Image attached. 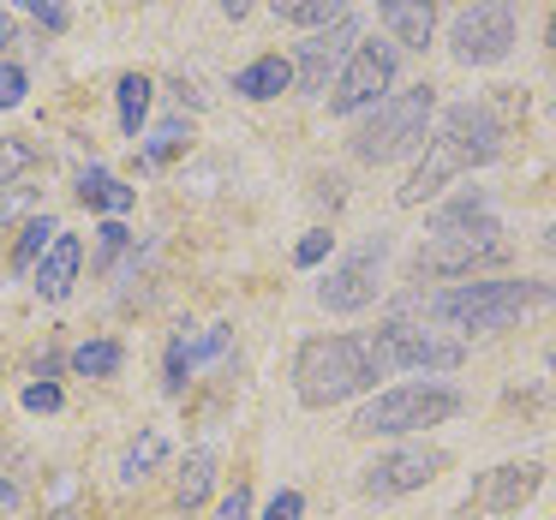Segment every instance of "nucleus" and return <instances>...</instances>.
I'll list each match as a JSON object with an SVG mask.
<instances>
[{"label":"nucleus","mask_w":556,"mask_h":520,"mask_svg":"<svg viewBox=\"0 0 556 520\" xmlns=\"http://www.w3.org/2000/svg\"><path fill=\"white\" fill-rule=\"evenodd\" d=\"M503 156V121H496V109H484V102H460V109H448L443 121H437V132L425 138V156L419 168L407 174V186H401V204H431L443 186H455L460 174L484 168V162Z\"/></svg>","instance_id":"nucleus-1"},{"label":"nucleus","mask_w":556,"mask_h":520,"mask_svg":"<svg viewBox=\"0 0 556 520\" xmlns=\"http://www.w3.org/2000/svg\"><path fill=\"white\" fill-rule=\"evenodd\" d=\"M508 257L503 221L491 216L484 192H460L455 204L437 210L431 240L413 252V276H479V269H496Z\"/></svg>","instance_id":"nucleus-2"},{"label":"nucleus","mask_w":556,"mask_h":520,"mask_svg":"<svg viewBox=\"0 0 556 520\" xmlns=\"http://www.w3.org/2000/svg\"><path fill=\"white\" fill-rule=\"evenodd\" d=\"M556 288L551 281H460V288L425 300L431 324H448L455 335H491V329H508L532 312H551Z\"/></svg>","instance_id":"nucleus-3"},{"label":"nucleus","mask_w":556,"mask_h":520,"mask_svg":"<svg viewBox=\"0 0 556 520\" xmlns=\"http://www.w3.org/2000/svg\"><path fill=\"white\" fill-rule=\"evenodd\" d=\"M377 359H371V341L359 335H312L300 347V359H293V389H300L305 407H341V401H353L359 389L377 383Z\"/></svg>","instance_id":"nucleus-4"},{"label":"nucleus","mask_w":556,"mask_h":520,"mask_svg":"<svg viewBox=\"0 0 556 520\" xmlns=\"http://www.w3.org/2000/svg\"><path fill=\"white\" fill-rule=\"evenodd\" d=\"M431 114H437V90L431 85H413L395 90L371 109V121L353 132V156L359 162H395L407 150H419L431 138Z\"/></svg>","instance_id":"nucleus-5"},{"label":"nucleus","mask_w":556,"mask_h":520,"mask_svg":"<svg viewBox=\"0 0 556 520\" xmlns=\"http://www.w3.org/2000/svg\"><path fill=\"white\" fill-rule=\"evenodd\" d=\"M460 413V395L443 383H401V389H383L377 401H365L353 431L359 436H413L425 424H443Z\"/></svg>","instance_id":"nucleus-6"},{"label":"nucleus","mask_w":556,"mask_h":520,"mask_svg":"<svg viewBox=\"0 0 556 520\" xmlns=\"http://www.w3.org/2000/svg\"><path fill=\"white\" fill-rule=\"evenodd\" d=\"M371 359L377 371H455L467 359V347L448 329H431L419 317H389L371 335Z\"/></svg>","instance_id":"nucleus-7"},{"label":"nucleus","mask_w":556,"mask_h":520,"mask_svg":"<svg viewBox=\"0 0 556 520\" xmlns=\"http://www.w3.org/2000/svg\"><path fill=\"white\" fill-rule=\"evenodd\" d=\"M448 49L460 66H496L515 49V7L508 0H472L460 7V18L448 25Z\"/></svg>","instance_id":"nucleus-8"},{"label":"nucleus","mask_w":556,"mask_h":520,"mask_svg":"<svg viewBox=\"0 0 556 520\" xmlns=\"http://www.w3.org/2000/svg\"><path fill=\"white\" fill-rule=\"evenodd\" d=\"M395 85V42H359L329 85V114H365Z\"/></svg>","instance_id":"nucleus-9"},{"label":"nucleus","mask_w":556,"mask_h":520,"mask_svg":"<svg viewBox=\"0 0 556 520\" xmlns=\"http://www.w3.org/2000/svg\"><path fill=\"white\" fill-rule=\"evenodd\" d=\"M437 472H448V448H437V443H401V448L377 455L371 467L359 472V491L377 496V503H389V496L425 491Z\"/></svg>","instance_id":"nucleus-10"},{"label":"nucleus","mask_w":556,"mask_h":520,"mask_svg":"<svg viewBox=\"0 0 556 520\" xmlns=\"http://www.w3.org/2000/svg\"><path fill=\"white\" fill-rule=\"evenodd\" d=\"M383 257H389V240H383V233H377V240H365L359 252L341 257V264L324 276V288H317L324 312H336V317L365 312V305L377 300V288H383Z\"/></svg>","instance_id":"nucleus-11"},{"label":"nucleus","mask_w":556,"mask_h":520,"mask_svg":"<svg viewBox=\"0 0 556 520\" xmlns=\"http://www.w3.org/2000/svg\"><path fill=\"white\" fill-rule=\"evenodd\" d=\"M539 484H544V467L539 460H503V467H491V472H479V484L467 491V515H520V508L539 496Z\"/></svg>","instance_id":"nucleus-12"},{"label":"nucleus","mask_w":556,"mask_h":520,"mask_svg":"<svg viewBox=\"0 0 556 520\" xmlns=\"http://www.w3.org/2000/svg\"><path fill=\"white\" fill-rule=\"evenodd\" d=\"M353 49H359V25H353V18H336V25L312 30V37L300 42V61H293V85L300 90H329Z\"/></svg>","instance_id":"nucleus-13"},{"label":"nucleus","mask_w":556,"mask_h":520,"mask_svg":"<svg viewBox=\"0 0 556 520\" xmlns=\"http://www.w3.org/2000/svg\"><path fill=\"white\" fill-rule=\"evenodd\" d=\"M377 18H383L389 42H401V49H431V37H437L431 0H377Z\"/></svg>","instance_id":"nucleus-14"},{"label":"nucleus","mask_w":556,"mask_h":520,"mask_svg":"<svg viewBox=\"0 0 556 520\" xmlns=\"http://www.w3.org/2000/svg\"><path fill=\"white\" fill-rule=\"evenodd\" d=\"M78 264H85V240H78V233H54V245L37 264V293L42 300H66L73 281H78Z\"/></svg>","instance_id":"nucleus-15"},{"label":"nucleus","mask_w":556,"mask_h":520,"mask_svg":"<svg viewBox=\"0 0 556 520\" xmlns=\"http://www.w3.org/2000/svg\"><path fill=\"white\" fill-rule=\"evenodd\" d=\"M233 90H240L245 102L281 97V90H293V61H281V54H257L252 66H240V73H233Z\"/></svg>","instance_id":"nucleus-16"},{"label":"nucleus","mask_w":556,"mask_h":520,"mask_svg":"<svg viewBox=\"0 0 556 520\" xmlns=\"http://www.w3.org/2000/svg\"><path fill=\"white\" fill-rule=\"evenodd\" d=\"M222 347H228V329H204V335H174V347H168V395H180V389H186V371H192V365L198 359H216V353Z\"/></svg>","instance_id":"nucleus-17"},{"label":"nucleus","mask_w":556,"mask_h":520,"mask_svg":"<svg viewBox=\"0 0 556 520\" xmlns=\"http://www.w3.org/2000/svg\"><path fill=\"white\" fill-rule=\"evenodd\" d=\"M78 204L102 210V216H126L132 210V186H121L109 168H85L78 174Z\"/></svg>","instance_id":"nucleus-18"},{"label":"nucleus","mask_w":556,"mask_h":520,"mask_svg":"<svg viewBox=\"0 0 556 520\" xmlns=\"http://www.w3.org/2000/svg\"><path fill=\"white\" fill-rule=\"evenodd\" d=\"M269 7H276V18H281V25L324 30V25H336V18H348V7H353V0H269Z\"/></svg>","instance_id":"nucleus-19"},{"label":"nucleus","mask_w":556,"mask_h":520,"mask_svg":"<svg viewBox=\"0 0 556 520\" xmlns=\"http://www.w3.org/2000/svg\"><path fill=\"white\" fill-rule=\"evenodd\" d=\"M210 484H216V455L210 448H192L186 455V472H180V484H174V496H180V508H198L210 496Z\"/></svg>","instance_id":"nucleus-20"},{"label":"nucleus","mask_w":556,"mask_h":520,"mask_svg":"<svg viewBox=\"0 0 556 520\" xmlns=\"http://www.w3.org/2000/svg\"><path fill=\"white\" fill-rule=\"evenodd\" d=\"M114 97H121V132L138 138V126H144V114H150V78L126 73L121 85H114Z\"/></svg>","instance_id":"nucleus-21"},{"label":"nucleus","mask_w":556,"mask_h":520,"mask_svg":"<svg viewBox=\"0 0 556 520\" xmlns=\"http://www.w3.org/2000/svg\"><path fill=\"white\" fill-rule=\"evenodd\" d=\"M162 455H168V431H144V436H138V443L121 455V479L138 484L150 467H162Z\"/></svg>","instance_id":"nucleus-22"},{"label":"nucleus","mask_w":556,"mask_h":520,"mask_svg":"<svg viewBox=\"0 0 556 520\" xmlns=\"http://www.w3.org/2000/svg\"><path fill=\"white\" fill-rule=\"evenodd\" d=\"M121 359H126L121 341H85V347L73 353V371L78 377H114V371H121Z\"/></svg>","instance_id":"nucleus-23"},{"label":"nucleus","mask_w":556,"mask_h":520,"mask_svg":"<svg viewBox=\"0 0 556 520\" xmlns=\"http://www.w3.org/2000/svg\"><path fill=\"white\" fill-rule=\"evenodd\" d=\"M186 144H192V126H186V121H162L156 138L144 144V162H150V168H162V162H174Z\"/></svg>","instance_id":"nucleus-24"},{"label":"nucleus","mask_w":556,"mask_h":520,"mask_svg":"<svg viewBox=\"0 0 556 520\" xmlns=\"http://www.w3.org/2000/svg\"><path fill=\"white\" fill-rule=\"evenodd\" d=\"M54 233H61V228H54L49 216L25 221V233H18V252H13V264H18V269H37V264H42V252L54 245Z\"/></svg>","instance_id":"nucleus-25"},{"label":"nucleus","mask_w":556,"mask_h":520,"mask_svg":"<svg viewBox=\"0 0 556 520\" xmlns=\"http://www.w3.org/2000/svg\"><path fill=\"white\" fill-rule=\"evenodd\" d=\"M37 156H42L37 138H0V186H13V180H18V174H25Z\"/></svg>","instance_id":"nucleus-26"},{"label":"nucleus","mask_w":556,"mask_h":520,"mask_svg":"<svg viewBox=\"0 0 556 520\" xmlns=\"http://www.w3.org/2000/svg\"><path fill=\"white\" fill-rule=\"evenodd\" d=\"M37 204H42L37 186H0V228H7V221H25Z\"/></svg>","instance_id":"nucleus-27"},{"label":"nucleus","mask_w":556,"mask_h":520,"mask_svg":"<svg viewBox=\"0 0 556 520\" xmlns=\"http://www.w3.org/2000/svg\"><path fill=\"white\" fill-rule=\"evenodd\" d=\"M18 7H25V13L37 18L42 30H54V37H61V30L73 25V13H66V0H18Z\"/></svg>","instance_id":"nucleus-28"},{"label":"nucleus","mask_w":556,"mask_h":520,"mask_svg":"<svg viewBox=\"0 0 556 520\" xmlns=\"http://www.w3.org/2000/svg\"><path fill=\"white\" fill-rule=\"evenodd\" d=\"M329 245H336V233H329V228H312L300 245H293V264H300V269L324 264V257H329Z\"/></svg>","instance_id":"nucleus-29"},{"label":"nucleus","mask_w":556,"mask_h":520,"mask_svg":"<svg viewBox=\"0 0 556 520\" xmlns=\"http://www.w3.org/2000/svg\"><path fill=\"white\" fill-rule=\"evenodd\" d=\"M25 90H30L25 66H13V61H0V109H18V102H25Z\"/></svg>","instance_id":"nucleus-30"},{"label":"nucleus","mask_w":556,"mask_h":520,"mask_svg":"<svg viewBox=\"0 0 556 520\" xmlns=\"http://www.w3.org/2000/svg\"><path fill=\"white\" fill-rule=\"evenodd\" d=\"M245 515H252V491H245V484H233V491L216 503V520H245Z\"/></svg>","instance_id":"nucleus-31"},{"label":"nucleus","mask_w":556,"mask_h":520,"mask_svg":"<svg viewBox=\"0 0 556 520\" xmlns=\"http://www.w3.org/2000/svg\"><path fill=\"white\" fill-rule=\"evenodd\" d=\"M300 515H305V496L300 491H281L276 503L264 508V520H300Z\"/></svg>","instance_id":"nucleus-32"},{"label":"nucleus","mask_w":556,"mask_h":520,"mask_svg":"<svg viewBox=\"0 0 556 520\" xmlns=\"http://www.w3.org/2000/svg\"><path fill=\"white\" fill-rule=\"evenodd\" d=\"M121 245H126V228H121V221H102V257H97V269H109L114 257H121Z\"/></svg>","instance_id":"nucleus-33"},{"label":"nucleus","mask_w":556,"mask_h":520,"mask_svg":"<svg viewBox=\"0 0 556 520\" xmlns=\"http://www.w3.org/2000/svg\"><path fill=\"white\" fill-rule=\"evenodd\" d=\"M25 407L30 413H54V407H61V389H54V383H30L25 389Z\"/></svg>","instance_id":"nucleus-34"},{"label":"nucleus","mask_w":556,"mask_h":520,"mask_svg":"<svg viewBox=\"0 0 556 520\" xmlns=\"http://www.w3.org/2000/svg\"><path fill=\"white\" fill-rule=\"evenodd\" d=\"M13 508H18V484L0 472V515H13Z\"/></svg>","instance_id":"nucleus-35"},{"label":"nucleus","mask_w":556,"mask_h":520,"mask_svg":"<svg viewBox=\"0 0 556 520\" xmlns=\"http://www.w3.org/2000/svg\"><path fill=\"white\" fill-rule=\"evenodd\" d=\"M539 245H544V257H556V221H544V233H539Z\"/></svg>","instance_id":"nucleus-36"},{"label":"nucleus","mask_w":556,"mask_h":520,"mask_svg":"<svg viewBox=\"0 0 556 520\" xmlns=\"http://www.w3.org/2000/svg\"><path fill=\"white\" fill-rule=\"evenodd\" d=\"M222 13H228V18H245V13H252V0H222Z\"/></svg>","instance_id":"nucleus-37"},{"label":"nucleus","mask_w":556,"mask_h":520,"mask_svg":"<svg viewBox=\"0 0 556 520\" xmlns=\"http://www.w3.org/2000/svg\"><path fill=\"white\" fill-rule=\"evenodd\" d=\"M7 42H13V18L0 13V49H7Z\"/></svg>","instance_id":"nucleus-38"},{"label":"nucleus","mask_w":556,"mask_h":520,"mask_svg":"<svg viewBox=\"0 0 556 520\" xmlns=\"http://www.w3.org/2000/svg\"><path fill=\"white\" fill-rule=\"evenodd\" d=\"M544 37H551V49H556V13H551V30H544Z\"/></svg>","instance_id":"nucleus-39"},{"label":"nucleus","mask_w":556,"mask_h":520,"mask_svg":"<svg viewBox=\"0 0 556 520\" xmlns=\"http://www.w3.org/2000/svg\"><path fill=\"white\" fill-rule=\"evenodd\" d=\"M54 520H78V515H54Z\"/></svg>","instance_id":"nucleus-40"},{"label":"nucleus","mask_w":556,"mask_h":520,"mask_svg":"<svg viewBox=\"0 0 556 520\" xmlns=\"http://www.w3.org/2000/svg\"><path fill=\"white\" fill-rule=\"evenodd\" d=\"M551 371H556V353H551Z\"/></svg>","instance_id":"nucleus-41"}]
</instances>
